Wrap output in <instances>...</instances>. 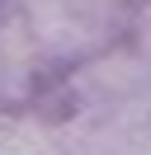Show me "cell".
I'll use <instances>...</instances> for the list:
<instances>
[{
  "instance_id": "obj_1",
  "label": "cell",
  "mask_w": 151,
  "mask_h": 155,
  "mask_svg": "<svg viewBox=\"0 0 151 155\" xmlns=\"http://www.w3.org/2000/svg\"><path fill=\"white\" fill-rule=\"evenodd\" d=\"M0 155H43V132L19 117H0Z\"/></svg>"
}]
</instances>
